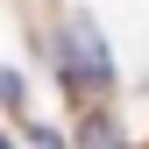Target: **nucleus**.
<instances>
[{"label":"nucleus","instance_id":"f257e3e1","mask_svg":"<svg viewBox=\"0 0 149 149\" xmlns=\"http://www.w3.org/2000/svg\"><path fill=\"white\" fill-rule=\"evenodd\" d=\"M57 64H64V78L78 85V92H107V85H114V57H107L100 29H92L85 14H71V29H64V43H57Z\"/></svg>","mask_w":149,"mask_h":149},{"label":"nucleus","instance_id":"f03ea898","mask_svg":"<svg viewBox=\"0 0 149 149\" xmlns=\"http://www.w3.org/2000/svg\"><path fill=\"white\" fill-rule=\"evenodd\" d=\"M78 142H85V149H121V128H114V121H107V114H92Z\"/></svg>","mask_w":149,"mask_h":149},{"label":"nucleus","instance_id":"7ed1b4c3","mask_svg":"<svg viewBox=\"0 0 149 149\" xmlns=\"http://www.w3.org/2000/svg\"><path fill=\"white\" fill-rule=\"evenodd\" d=\"M0 107H22V78L14 71H0Z\"/></svg>","mask_w":149,"mask_h":149},{"label":"nucleus","instance_id":"20e7f679","mask_svg":"<svg viewBox=\"0 0 149 149\" xmlns=\"http://www.w3.org/2000/svg\"><path fill=\"white\" fill-rule=\"evenodd\" d=\"M29 142H36V149H64V135H57V128H29Z\"/></svg>","mask_w":149,"mask_h":149},{"label":"nucleus","instance_id":"39448f33","mask_svg":"<svg viewBox=\"0 0 149 149\" xmlns=\"http://www.w3.org/2000/svg\"><path fill=\"white\" fill-rule=\"evenodd\" d=\"M0 149H14V142H7V135H0Z\"/></svg>","mask_w":149,"mask_h":149}]
</instances>
